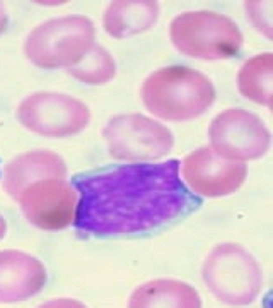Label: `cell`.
I'll use <instances>...</instances> for the list:
<instances>
[{
	"label": "cell",
	"mask_w": 273,
	"mask_h": 308,
	"mask_svg": "<svg viewBox=\"0 0 273 308\" xmlns=\"http://www.w3.org/2000/svg\"><path fill=\"white\" fill-rule=\"evenodd\" d=\"M73 228L94 238L154 233L198 209L202 199L186 189L179 159L123 163L79 173Z\"/></svg>",
	"instance_id": "1"
},
{
	"label": "cell",
	"mask_w": 273,
	"mask_h": 308,
	"mask_svg": "<svg viewBox=\"0 0 273 308\" xmlns=\"http://www.w3.org/2000/svg\"><path fill=\"white\" fill-rule=\"evenodd\" d=\"M217 91L212 79L190 65H164L140 86L145 110L159 122L183 124L200 118L214 106Z\"/></svg>",
	"instance_id": "2"
},
{
	"label": "cell",
	"mask_w": 273,
	"mask_h": 308,
	"mask_svg": "<svg viewBox=\"0 0 273 308\" xmlns=\"http://www.w3.org/2000/svg\"><path fill=\"white\" fill-rule=\"evenodd\" d=\"M169 40L185 57L220 62L239 53L244 34L232 17L210 9H198L172 17Z\"/></svg>",
	"instance_id": "3"
},
{
	"label": "cell",
	"mask_w": 273,
	"mask_h": 308,
	"mask_svg": "<svg viewBox=\"0 0 273 308\" xmlns=\"http://www.w3.org/2000/svg\"><path fill=\"white\" fill-rule=\"evenodd\" d=\"M202 281L217 301L227 306H248L261 294L263 269L246 247L224 241L207 254Z\"/></svg>",
	"instance_id": "4"
},
{
	"label": "cell",
	"mask_w": 273,
	"mask_h": 308,
	"mask_svg": "<svg viewBox=\"0 0 273 308\" xmlns=\"http://www.w3.org/2000/svg\"><path fill=\"white\" fill-rule=\"evenodd\" d=\"M96 43L93 19L82 14L51 17L34 26L23 45L28 62L40 69H70Z\"/></svg>",
	"instance_id": "5"
},
{
	"label": "cell",
	"mask_w": 273,
	"mask_h": 308,
	"mask_svg": "<svg viewBox=\"0 0 273 308\" xmlns=\"http://www.w3.org/2000/svg\"><path fill=\"white\" fill-rule=\"evenodd\" d=\"M108 154L123 163H155L174 149V134L166 124L142 113L111 116L101 130Z\"/></svg>",
	"instance_id": "6"
},
{
	"label": "cell",
	"mask_w": 273,
	"mask_h": 308,
	"mask_svg": "<svg viewBox=\"0 0 273 308\" xmlns=\"http://www.w3.org/2000/svg\"><path fill=\"white\" fill-rule=\"evenodd\" d=\"M16 118L26 130L46 139H67L84 132L93 113L87 103L58 91H36L19 101Z\"/></svg>",
	"instance_id": "7"
},
{
	"label": "cell",
	"mask_w": 273,
	"mask_h": 308,
	"mask_svg": "<svg viewBox=\"0 0 273 308\" xmlns=\"http://www.w3.org/2000/svg\"><path fill=\"white\" fill-rule=\"evenodd\" d=\"M209 144L229 161L261 159L271 146V132L261 116L244 108H227L212 118L207 130Z\"/></svg>",
	"instance_id": "8"
},
{
	"label": "cell",
	"mask_w": 273,
	"mask_h": 308,
	"mask_svg": "<svg viewBox=\"0 0 273 308\" xmlns=\"http://www.w3.org/2000/svg\"><path fill=\"white\" fill-rule=\"evenodd\" d=\"M179 176L193 195L217 199L237 192L244 185L248 166L222 158L210 146H202L179 161Z\"/></svg>",
	"instance_id": "9"
},
{
	"label": "cell",
	"mask_w": 273,
	"mask_h": 308,
	"mask_svg": "<svg viewBox=\"0 0 273 308\" xmlns=\"http://www.w3.org/2000/svg\"><path fill=\"white\" fill-rule=\"evenodd\" d=\"M77 190L65 178H45L23 189L16 199L29 224L43 231H62L72 226Z\"/></svg>",
	"instance_id": "10"
},
{
	"label": "cell",
	"mask_w": 273,
	"mask_h": 308,
	"mask_svg": "<svg viewBox=\"0 0 273 308\" xmlns=\"http://www.w3.org/2000/svg\"><path fill=\"white\" fill-rule=\"evenodd\" d=\"M48 281L45 264L23 250H0V303L14 305L40 294Z\"/></svg>",
	"instance_id": "11"
},
{
	"label": "cell",
	"mask_w": 273,
	"mask_h": 308,
	"mask_svg": "<svg viewBox=\"0 0 273 308\" xmlns=\"http://www.w3.org/2000/svg\"><path fill=\"white\" fill-rule=\"evenodd\" d=\"M0 173L2 189L16 201L23 189L34 181L45 178H67L68 166L55 151L33 149L14 156Z\"/></svg>",
	"instance_id": "12"
},
{
	"label": "cell",
	"mask_w": 273,
	"mask_h": 308,
	"mask_svg": "<svg viewBox=\"0 0 273 308\" xmlns=\"http://www.w3.org/2000/svg\"><path fill=\"white\" fill-rule=\"evenodd\" d=\"M161 16L155 0H115L103 12L101 24L113 40H128L152 29Z\"/></svg>",
	"instance_id": "13"
},
{
	"label": "cell",
	"mask_w": 273,
	"mask_h": 308,
	"mask_svg": "<svg viewBox=\"0 0 273 308\" xmlns=\"http://www.w3.org/2000/svg\"><path fill=\"white\" fill-rule=\"evenodd\" d=\"M127 308H202V298L185 281L159 277L137 286L130 294Z\"/></svg>",
	"instance_id": "14"
},
{
	"label": "cell",
	"mask_w": 273,
	"mask_h": 308,
	"mask_svg": "<svg viewBox=\"0 0 273 308\" xmlns=\"http://www.w3.org/2000/svg\"><path fill=\"white\" fill-rule=\"evenodd\" d=\"M271 76H273V55L270 51L258 53L244 60L237 71L236 84L242 98L265 106L270 110L273 103L271 94Z\"/></svg>",
	"instance_id": "15"
},
{
	"label": "cell",
	"mask_w": 273,
	"mask_h": 308,
	"mask_svg": "<svg viewBox=\"0 0 273 308\" xmlns=\"http://www.w3.org/2000/svg\"><path fill=\"white\" fill-rule=\"evenodd\" d=\"M68 76L87 86H103L115 79L116 62L105 46L94 43L79 64L67 69Z\"/></svg>",
	"instance_id": "16"
},
{
	"label": "cell",
	"mask_w": 273,
	"mask_h": 308,
	"mask_svg": "<svg viewBox=\"0 0 273 308\" xmlns=\"http://www.w3.org/2000/svg\"><path fill=\"white\" fill-rule=\"evenodd\" d=\"M244 12L249 23L256 28L259 34L271 40V2H259V0H249L244 2Z\"/></svg>",
	"instance_id": "17"
},
{
	"label": "cell",
	"mask_w": 273,
	"mask_h": 308,
	"mask_svg": "<svg viewBox=\"0 0 273 308\" xmlns=\"http://www.w3.org/2000/svg\"><path fill=\"white\" fill-rule=\"evenodd\" d=\"M36 308H89V306L79 300H73V298H53V300L41 303Z\"/></svg>",
	"instance_id": "18"
},
{
	"label": "cell",
	"mask_w": 273,
	"mask_h": 308,
	"mask_svg": "<svg viewBox=\"0 0 273 308\" xmlns=\"http://www.w3.org/2000/svg\"><path fill=\"white\" fill-rule=\"evenodd\" d=\"M9 28V14H7V9L4 6L2 2H0V36H2L4 33L7 31Z\"/></svg>",
	"instance_id": "19"
},
{
	"label": "cell",
	"mask_w": 273,
	"mask_h": 308,
	"mask_svg": "<svg viewBox=\"0 0 273 308\" xmlns=\"http://www.w3.org/2000/svg\"><path fill=\"white\" fill-rule=\"evenodd\" d=\"M6 233H7V221L2 214H0V240L6 236Z\"/></svg>",
	"instance_id": "20"
}]
</instances>
